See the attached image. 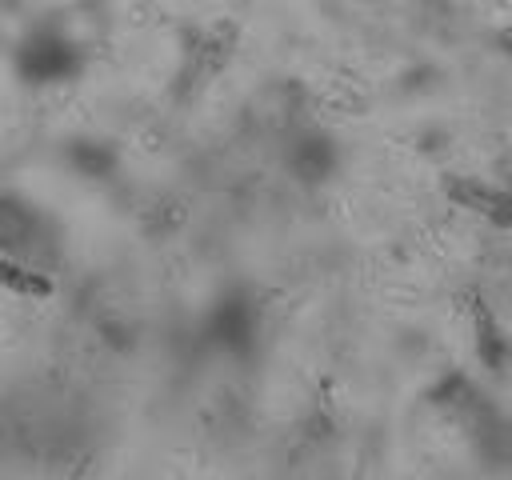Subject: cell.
I'll return each instance as SVG.
<instances>
[{"label": "cell", "instance_id": "cell-1", "mask_svg": "<svg viewBox=\"0 0 512 480\" xmlns=\"http://www.w3.org/2000/svg\"><path fill=\"white\" fill-rule=\"evenodd\" d=\"M0 284H12V292H48V280L44 276H32L28 268H20L16 260L0 256Z\"/></svg>", "mask_w": 512, "mask_h": 480}]
</instances>
